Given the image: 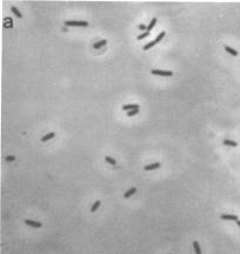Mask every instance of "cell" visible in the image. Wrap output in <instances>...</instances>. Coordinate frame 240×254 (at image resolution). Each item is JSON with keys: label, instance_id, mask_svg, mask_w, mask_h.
I'll list each match as a JSON object with an SVG mask.
<instances>
[{"label": "cell", "instance_id": "12", "mask_svg": "<svg viewBox=\"0 0 240 254\" xmlns=\"http://www.w3.org/2000/svg\"><path fill=\"white\" fill-rule=\"evenodd\" d=\"M193 248H194V252L195 254H201V248L199 246V242L198 241H194L193 242Z\"/></svg>", "mask_w": 240, "mask_h": 254}, {"label": "cell", "instance_id": "10", "mask_svg": "<svg viewBox=\"0 0 240 254\" xmlns=\"http://www.w3.org/2000/svg\"><path fill=\"white\" fill-rule=\"evenodd\" d=\"M106 44H107V40H105V39H104V40H100V41H98V42H96V44L93 45V47H94L96 49H99L100 47H103V46H105Z\"/></svg>", "mask_w": 240, "mask_h": 254}, {"label": "cell", "instance_id": "20", "mask_svg": "<svg viewBox=\"0 0 240 254\" xmlns=\"http://www.w3.org/2000/svg\"><path fill=\"white\" fill-rule=\"evenodd\" d=\"M105 160H106L108 164H111V165H115V164H117V161H115L113 158H111V157H106Z\"/></svg>", "mask_w": 240, "mask_h": 254}, {"label": "cell", "instance_id": "4", "mask_svg": "<svg viewBox=\"0 0 240 254\" xmlns=\"http://www.w3.org/2000/svg\"><path fill=\"white\" fill-rule=\"evenodd\" d=\"M160 167V164L159 162H154V164H151V165H146L144 167L145 171H152V169H157Z\"/></svg>", "mask_w": 240, "mask_h": 254}, {"label": "cell", "instance_id": "21", "mask_svg": "<svg viewBox=\"0 0 240 254\" xmlns=\"http://www.w3.org/2000/svg\"><path fill=\"white\" fill-rule=\"evenodd\" d=\"M5 160H6V161H14V160H15V157H14V155H7V157L5 158Z\"/></svg>", "mask_w": 240, "mask_h": 254}, {"label": "cell", "instance_id": "16", "mask_svg": "<svg viewBox=\"0 0 240 254\" xmlns=\"http://www.w3.org/2000/svg\"><path fill=\"white\" fill-rule=\"evenodd\" d=\"M225 49L230 53V54H232V55H234V56H237L238 55V52L235 51V49H233V48H231V47H228V46H225Z\"/></svg>", "mask_w": 240, "mask_h": 254}, {"label": "cell", "instance_id": "13", "mask_svg": "<svg viewBox=\"0 0 240 254\" xmlns=\"http://www.w3.org/2000/svg\"><path fill=\"white\" fill-rule=\"evenodd\" d=\"M100 204H101V203H100V200H97V201H96V203L92 205V207H91V212H92V213H94V212H96V211H97V209L100 207Z\"/></svg>", "mask_w": 240, "mask_h": 254}, {"label": "cell", "instance_id": "3", "mask_svg": "<svg viewBox=\"0 0 240 254\" xmlns=\"http://www.w3.org/2000/svg\"><path fill=\"white\" fill-rule=\"evenodd\" d=\"M25 223L28 225V226H31V227H34V228H40V227H43V223H41V222L34 221V220H29V219L25 220Z\"/></svg>", "mask_w": 240, "mask_h": 254}, {"label": "cell", "instance_id": "9", "mask_svg": "<svg viewBox=\"0 0 240 254\" xmlns=\"http://www.w3.org/2000/svg\"><path fill=\"white\" fill-rule=\"evenodd\" d=\"M55 136V133L54 132H51V133H48V134H46V135H44L43 138H41V141H48V140H51L52 138H54Z\"/></svg>", "mask_w": 240, "mask_h": 254}, {"label": "cell", "instance_id": "23", "mask_svg": "<svg viewBox=\"0 0 240 254\" xmlns=\"http://www.w3.org/2000/svg\"><path fill=\"white\" fill-rule=\"evenodd\" d=\"M237 223H238V226L240 227V220H237Z\"/></svg>", "mask_w": 240, "mask_h": 254}, {"label": "cell", "instance_id": "7", "mask_svg": "<svg viewBox=\"0 0 240 254\" xmlns=\"http://www.w3.org/2000/svg\"><path fill=\"white\" fill-rule=\"evenodd\" d=\"M134 193H137V188L135 187H132V188H130L125 194H124V198H126V199H128L130 196H132Z\"/></svg>", "mask_w": 240, "mask_h": 254}, {"label": "cell", "instance_id": "18", "mask_svg": "<svg viewBox=\"0 0 240 254\" xmlns=\"http://www.w3.org/2000/svg\"><path fill=\"white\" fill-rule=\"evenodd\" d=\"M149 35V32H144V33H141L140 35H138V40H142V39H145V38H147Z\"/></svg>", "mask_w": 240, "mask_h": 254}, {"label": "cell", "instance_id": "8", "mask_svg": "<svg viewBox=\"0 0 240 254\" xmlns=\"http://www.w3.org/2000/svg\"><path fill=\"white\" fill-rule=\"evenodd\" d=\"M223 144L226 145V146H233V147L238 146V143H237V141H232V140H228V139H225V140L223 141Z\"/></svg>", "mask_w": 240, "mask_h": 254}, {"label": "cell", "instance_id": "24", "mask_svg": "<svg viewBox=\"0 0 240 254\" xmlns=\"http://www.w3.org/2000/svg\"><path fill=\"white\" fill-rule=\"evenodd\" d=\"M170 254H172V253H170Z\"/></svg>", "mask_w": 240, "mask_h": 254}, {"label": "cell", "instance_id": "15", "mask_svg": "<svg viewBox=\"0 0 240 254\" xmlns=\"http://www.w3.org/2000/svg\"><path fill=\"white\" fill-rule=\"evenodd\" d=\"M154 45H156V41L153 40V41H151V42L146 44V45H145V46L142 47V49H144V51H147V49H149V48H152V47H153Z\"/></svg>", "mask_w": 240, "mask_h": 254}, {"label": "cell", "instance_id": "1", "mask_svg": "<svg viewBox=\"0 0 240 254\" xmlns=\"http://www.w3.org/2000/svg\"><path fill=\"white\" fill-rule=\"evenodd\" d=\"M65 26H79V27H87L88 26V22L87 21H77V20H66L65 22Z\"/></svg>", "mask_w": 240, "mask_h": 254}, {"label": "cell", "instance_id": "6", "mask_svg": "<svg viewBox=\"0 0 240 254\" xmlns=\"http://www.w3.org/2000/svg\"><path fill=\"white\" fill-rule=\"evenodd\" d=\"M135 108H140V106L138 104H134V105H124L123 106V109L124 111H132V109H135Z\"/></svg>", "mask_w": 240, "mask_h": 254}, {"label": "cell", "instance_id": "19", "mask_svg": "<svg viewBox=\"0 0 240 254\" xmlns=\"http://www.w3.org/2000/svg\"><path fill=\"white\" fill-rule=\"evenodd\" d=\"M164 37H165V32H160V33H159V35H158V37L156 38V40H154V41H156V44H158L159 41H161V39H163Z\"/></svg>", "mask_w": 240, "mask_h": 254}, {"label": "cell", "instance_id": "14", "mask_svg": "<svg viewBox=\"0 0 240 254\" xmlns=\"http://www.w3.org/2000/svg\"><path fill=\"white\" fill-rule=\"evenodd\" d=\"M156 24H157V18H153V19L151 20V22L148 24V26H147V32H149V31H151L152 28L154 27V25H156Z\"/></svg>", "mask_w": 240, "mask_h": 254}, {"label": "cell", "instance_id": "5", "mask_svg": "<svg viewBox=\"0 0 240 254\" xmlns=\"http://www.w3.org/2000/svg\"><path fill=\"white\" fill-rule=\"evenodd\" d=\"M223 220H233V221H237L238 220V216L237 215H233V214H223L220 216Z\"/></svg>", "mask_w": 240, "mask_h": 254}, {"label": "cell", "instance_id": "11", "mask_svg": "<svg viewBox=\"0 0 240 254\" xmlns=\"http://www.w3.org/2000/svg\"><path fill=\"white\" fill-rule=\"evenodd\" d=\"M11 11H12V13H13V14H15V17H17V18H22V14L19 12V10H18L15 6H12V7H11Z\"/></svg>", "mask_w": 240, "mask_h": 254}, {"label": "cell", "instance_id": "22", "mask_svg": "<svg viewBox=\"0 0 240 254\" xmlns=\"http://www.w3.org/2000/svg\"><path fill=\"white\" fill-rule=\"evenodd\" d=\"M138 28H139V30H141V31H146V30H147V27H146L145 25H142V24H140V25L138 26Z\"/></svg>", "mask_w": 240, "mask_h": 254}, {"label": "cell", "instance_id": "2", "mask_svg": "<svg viewBox=\"0 0 240 254\" xmlns=\"http://www.w3.org/2000/svg\"><path fill=\"white\" fill-rule=\"evenodd\" d=\"M151 73L153 75H161V77H172L173 75L172 71H163V70H152Z\"/></svg>", "mask_w": 240, "mask_h": 254}, {"label": "cell", "instance_id": "17", "mask_svg": "<svg viewBox=\"0 0 240 254\" xmlns=\"http://www.w3.org/2000/svg\"><path fill=\"white\" fill-rule=\"evenodd\" d=\"M138 113H139V108H135V109H132V111L127 112V116H128V117H133V116L138 114Z\"/></svg>", "mask_w": 240, "mask_h": 254}]
</instances>
